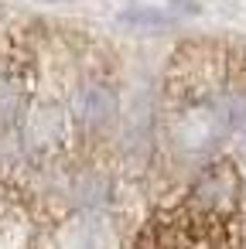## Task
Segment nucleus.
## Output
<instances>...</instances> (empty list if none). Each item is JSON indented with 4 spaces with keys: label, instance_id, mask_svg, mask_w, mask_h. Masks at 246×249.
Listing matches in <instances>:
<instances>
[{
    "label": "nucleus",
    "instance_id": "f03ea898",
    "mask_svg": "<svg viewBox=\"0 0 246 249\" xmlns=\"http://www.w3.org/2000/svg\"><path fill=\"white\" fill-rule=\"evenodd\" d=\"M232 133H236V137H239V147H243V150H246V113H243V120H239V123H236V130H232Z\"/></svg>",
    "mask_w": 246,
    "mask_h": 249
},
{
    "label": "nucleus",
    "instance_id": "f257e3e1",
    "mask_svg": "<svg viewBox=\"0 0 246 249\" xmlns=\"http://www.w3.org/2000/svg\"><path fill=\"white\" fill-rule=\"evenodd\" d=\"M116 109V99L110 89L103 86H86L79 96H76V116L86 123V126H103Z\"/></svg>",
    "mask_w": 246,
    "mask_h": 249
}]
</instances>
